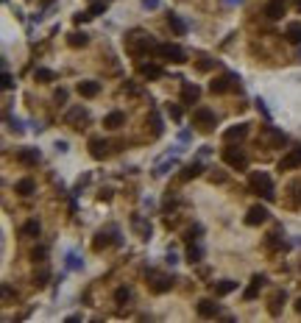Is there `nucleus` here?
Listing matches in <instances>:
<instances>
[{
  "label": "nucleus",
  "instance_id": "obj_1",
  "mask_svg": "<svg viewBox=\"0 0 301 323\" xmlns=\"http://www.w3.org/2000/svg\"><path fill=\"white\" fill-rule=\"evenodd\" d=\"M157 48H159V42H154L142 31H131V34L126 36V50L131 56H137V59H142L145 53H157Z\"/></svg>",
  "mask_w": 301,
  "mask_h": 323
},
{
  "label": "nucleus",
  "instance_id": "obj_2",
  "mask_svg": "<svg viewBox=\"0 0 301 323\" xmlns=\"http://www.w3.org/2000/svg\"><path fill=\"white\" fill-rule=\"evenodd\" d=\"M248 187H251V192H257L259 198H265V201H273L276 198V187H273L271 176L268 173H251V179H248Z\"/></svg>",
  "mask_w": 301,
  "mask_h": 323
},
{
  "label": "nucleus",
  "instance_id": "obj_3",
  "mask_svg": "<svg viewBox=\"0 0 301 323\" xmlns=\"http://www.w3.org/2000/svg\"><path fill=\"white\" fill-rule=\"evenodd\" d=\"M237 81H240V78H237L235 72H223V75H217L209 84V90H212V95H226V92H232V90L240 87Z\"/></svg>",
  "mask_w": 301,
  "mask_h": 323
},
{
  "label": "nucleus",
  "instance_id": "obj_4",
  "mask_svg": "<svg viewBox=\"0 0 301 323\" xmlns=\"http://www.w3.org/2000/svg\"><path fill=\"white\" fill-rule=\"evenodd\" d=\"M193 126H198L201 131H212V128L217 126L215 112H212V109H206V106H198L193 112Z\"/></svg>",
  "mask_w": 301,
  "mask_h": 323
},
{
  "label": "nucleus",
  "instance_id": "obj_5",
  "mask_svg": "<svg viewBox=\"0 0 301 323\" xmlns=\"http://www.w3.org/2000/svg\"><path fill=\"white\" fill-rule=\"evenodd\" d=\"M157 56H159V59H165V61H173V64H181V61H187L184 48H179V45H173V42L159 45V48H157Z\"/></svg>",
  "mask_w": 301,
  "mask_h": 323
},
{
  "label": "nucleus",
  "instance_id": "obj_6",
  "mask_svg": "<svg viewBox=\"0 0 301 323\" xmlns=\"http://www.w3.org/2000/svg\"><path fill=\"white\" fill-rule=\"evenodd\" d=\"M64 123L70 128H76V131H81V128H87V123H90V112H87L84 106H72L70 112L64 114Z\"/></svg>",
  "mask_w": 301,
  "mask_h": 323
},
{
  "label": "nucleus",
  "instance_id": "obj_7",
  "mask_svg": "<svg viewBox=\"0 0 301 323\" xmlns=\"http://www.w3.org/2000/svg\"><path fill=\"white\" fill-rule=\"evenodd\" d=\"M223 162H226V165H229L232 170H246L248 168V156L243 153L240 148H223Z\"/></svg>",
  "mask_w": 301,
  "mask_h": 323
},
{
  "label": "nucleus",
  "instance_id": "obj_8",
  "mask_svg": "<svg viewBox=\"0 0 301 323\" xmlns=\"http://www.w3.org/2000/svg\"><path fill=\"white\" fill-rule=\"evenodd\" d=\"M148 287H150V293H168L170 287H173V279L170 276H162V273H157V270H148Z\"/></svg>",
  "mask_w": 301,
  "mask_h": 323
},
{
  "label": "nucleus",
  "instance_id": "obj_9",
  "mask_svg": "<svg viewBox=\"0 0 301 323\" xmlns=\"http://www.w3.org/2000/svg\"><path fill=\"white\" fill-rule=\"evenodd\" d=\"M259 139H262V145H265V148H282V145L287 142V137H284L279 128H273V126H265V128H262Z\"/></svg>",
  "mask_w": 301,
  "mask_h": 323
},
{
  "label": "nucleus",
  "instance_id": "obj_10",
  "mask_svg": "<svg viewBox=\"0 0 301 323\" xmlns=\"http://www.w3.org/2000/svg\"><path fill=\"white\" fill-rule=\"evenodd\" d=\"M112 243H120V237H117V228H109V231H98L95 239H92V248H95V251H103V248H109Z\"/></svg>",
  "mask_w": 301,
  "mask_h": 323
},
{
  "label": "nucleus",
  "instance_id": "obj_11",
  "mask_svg": "<svg viewBox=\"0 0 301 323\" xmlns=\"http://www.w3.org/2000/svg\"><path fill=\"white\" fill-rule=\"evenodd\" d=\"M268 215H271V212L265 209V206H251V209L246 212V226H262V223L268 220Z\"/></svg>",
  "mask_w": 301,
  "mask_h": 323
},
{
  "label": "nucleus",
  "instance_id": "obj_12",
  "mask_svg": "<svg viewBox=\"0 0 301 323\" xmlns=\"http://www.w3.org/2000/svg\"><path fill=\"white\" fill-rule=\"evenodd\" d=\"M201 98V87L198 84H181V103H187V106H193V103H198Z\"/></svg>",
  "mask_w": 301,
  "mask_h": 323
},
{
  "label": "nucleus",
  "instance_id": "obj_13",
  "mask_svg": "<svg viewBox=\"0 0 301 323\" xmlns=\"http://www.w3.org/2000/svg\"><path fill=\"white\" fill-rule=\"evenodd\" d=\"M284 12H287V0H268L265 3V17L268 20H282Z\"/></svg>",
  "mask_w": 301,
  "mask_h": 323
},
{
  "label": "nucleus",
  "instance_id": "obj_14",
  "mask_svg": "<svg viewBox=\"0 0 301 323\" xmlns=\"http://www.w3.org/2000/svg\"><path fill=\"white\" fill-rule=\"evenodd\" d=\"M295 168H301V148H293L279 162V170H295Z\"/></svg>",
  "mask_w": 301,
  "mask_h": 323
},
{
  "label": "nucleus",
  "instance_id": "obj_15",
  "mask_svg": "<svg viewBox=\"0 0 301 323\" xmlns=\"http://www.w3.org/2000/svg\"><path fill=\"white\" fill-rule=\"evenodd\" d=\"M246 137H248V126H246V123L232 126V128L223 131V139H226V142H240V139H246Z\"/></svg>",
  "mask_w": 301,
  "mask_h": 323
},
{
  "label": "nucleus",
  "instance_id": "obj_16",
  "mask_svg": "<svg viewBox=\"0 0 301 323\" xmlns=\"http://www.w3.org/2000/svg\"><path fill=\"white\" fill-rule=\"evenodd\" d=\"M126 126V114L123 112H109L106 117H103V128H109V131H117V128Z\"/></svg>",
  "mask_w": 301,
  "mask_h": 323
},
{
  "label": "nucleus",
  "instance_id": "obj_17",
  "mask_svg": "<svg viewBox=\"0 0 301 323\" xmlns=\"http://www.w3.org/2000/svg\"><path fill=\"white\" fill-rule=\"evenodd\" d=\"M17 162L25 165V168H34L36 162H39V150L36 148H20L17 150Z\"/></svg>",
  "mask_w": 301,
  "mask_h": 323
},
{
  "label": "nucleus",
  "instance_id": "obj_18",
  "mask_svg": "<svg viewBox=\"0 0 301 323\" xmlns=\"http://www.w3.org/2000/svg\"><path fill=\"white\" fill-rule=\"evenodd\" d=\"M90 156L92 159H106L109 156V142L106 139H90Z\"/></svg>",
  "mask_w": 301,
  "mask_h": 323
},
{
  "label": "nucleus",
  "instance_id": "obj_19",
  "mask_svg": "<svg viewBox=\"0 0 301 323\" xmlns=\"http://www.w3.org/2000/svg\"><path fill=\"white\" fill-rule=\"evenodd\" d=\"M265 276H262V273H257V276H254V279H251V284H248V287H246V293H243V298H246V301H251V298H257V295H259V290H262V284H265Z\"/></svg>",
  "mask_w": 301,
  "mask_h": 323
},
{
  "label": "nucleus",
  "instance_id": "obj_20",
  "mask_svg": "<svg viewBox=\"0 0 301 323\" xmlns=\"http://www.w3.org/2000/svg\"><path fill=\"white\" fill-rule=\"evenodd\" d=\"M235 290H237V281H232V279H223V281H215V284H212V293H215L217 298L235 293Z\"/></svg>",
  "mask_w": 301,
  "mask_h": 323
},
{
  "label": "nucleus",
  "instance_id": "obj_21",
  "mask_svg": "<svg viewBox=\"0 0 301 323\" xmlns=\"http://www.w3.org/2000/svg\"><path fill=\"white\" fill-rule=\"evenodd\" d=\"M201 173H204V165H201V162H190V165H184V168H181L179 179L181 181H190V179H195V176H201Z\"/></svg>",
  "mask_w": 301,
  "mask_h": 323
},
{
  "label": "nucleus",
  "instance_id": "obj_22",
  "mask_svg": "<svg viewBox=\"0 0 301 323\" xmlns=\"http://www.w3.org/2000/svg\"><path fill=\"white\" fill-rule=\"evenodd\" d=\"M217 312H220V306H217L212 298H201L198 301V315L201 317H215Z\"/></svg>",
  "mask_w": 301,
  "mask_h": 323
},
{
  "label": "nucleus",
  "instance_id": "obj_23",
  "mask_svg": "<svg viewBox=\"0 0 301 323\" xmlns=\"http://www.w3.org/2000/svg\"><path fill=\"white\" fill-rule=\"evenodd\" d=\"M98 92H101V84H98V81H81L79 84V95L81 98H95Z\"/></svg>",
  "mask_w": 301,
  "mask_h": 323
},
{
  "label": "nucleus",
  "instance_id": "obj_24",
  "mask_svg": "<svg viewBox=\"0 0 301 323\" xmlns=\"http://www.w3.org/2000/svg\"><path fill=\"white\" fill-rule=\"evenodd\" d=\"M284 39L293 45H301V23H287V28H284Z\"/></svg>",
  "mask_w": 301,
  "mask_h": 323
},
{
  "label": "nucleus",
  "instance_id": "obj_25",
  "mask_svg": "<svg viewBox=\"0 0 301 323\" xmlns=\"http://www.w3.org/2000/svg\"><path fill=\"white\" fill-rule=\"evenodd\" d=\"M139 75L148 78V81H157V78H162V67L159 64H139Z\"/></svg>",
  "mask_w": 301,
  "mask_h": 323
},
{
  "label": "nucleus",
  "instance_id": "obj_26",
  "mask_svg": "<svg viewBox=\"0 0 301 323\" xmlns=\"http://www.w3.org/2000/svg\"><path fill=\"white\" fill-rule=\"evenodd\" d=\"M168 25L173 28L176 36H184V34H187V23L179 17V14H168Z\"/></svg>",
  "mask_w": 301,
  "mask_h": 323
},
{
  "label": "nucleus",
  "instance_id": "obj_27",
  "mask_svg": "<svg viewBox=\"0 0 301 323\" xmlns=\"http://www.w3.org/2000/svg\"><path fill=\"white\" fill-rule=\"evenodd\" d=\"M34 190H36L34 179H20L17 184H14V192H17V195H23V198H28Z\"/></svg>",
  "mask_w": 301,
  "mask_h": 323
},
{
  "label": "nucleus",
  "instance_id": "obj_28",
  "mask_svg": "<svg viewBox=\"0 0 301 323\" xmlns=\"http://www.w3.org/2000/svg\"><path fill=\"white\" fill-rule=\"evenodd\" d=\"M201 259H204V248H201L198 243H190V246H187V262L195 265V262H201Z\"/></svg>",
  "mask_w": 301,
  "mask_h": 323
},
{
  "label": "nucleus",
  "instance_id": "obj_29",
  "mask_svg": "<svg viewBox=\"0 0 301 323\" xmlns=\"http://www.w3.org/2000/svg\"><path fill=\"white\" fill-rule=\"evenodd\" d=\"M34 78L39 81V84H50V81H56V72L48 70V67H36V70H34Z\"/></svg>",
  "mask_w": 301,
  "mask_h": 323
},
{
  "label": "nucleus",
  "instance_id": "obj_30",
  "mask_svg": "<svg viewBox=\"0 0 301 323\" xmlns=\"http://www.w3.org/2000/svg\"><path fill=\"white\" fill-rule=\"evenodd\" d=\"M48 281H50V270H48V265H39V268H36V273H34V284H36V287H45Z\"/></svg>",
  "mask_w": 301,
  "mask_h": 323
},
{
  "label": "nucleus",
  "instance_id": "obj_31",
  "mask_svg": "<svg viewBox=\"0 0 301 323\" xmlns=\"http://www.w3.org/2000/svg\"><path fill=\"white\" fill-rule=\"evenodd\" d=\"M87 42H90V36H87L84 31H76V34L67 36V45H70V48H84Z\"/></svg>",
  "mask_w": 301,
  "mask_h": 323
},
{
  "label": "nucleus",
  "instance_id": "obj_32",
  "mask_svg": "<svg viewBox=\"0 0 301 323\" xmlns=\"http://www.w3.org/2000/svg\"><path fill=\"white\" fill-rule=\"evenodd\" d=\"M23 231L28 234V237H39V231H42V226H39V220H28L23 226Z\"/></svg>",
  "mask_w": 301,
  "mask_h": 323
},
{
  "label": "nucleus",
  "instance_id": "obj_33",
  "mask_svg": "<svg viewBox=\"0 0 301 323\" xmlns=\"http://www.w3.org/2000/svg\"><path fill=\"white\" fill-rule=\"evenodd\" d=\"M134 226L139 228V237L142 239H150V223H142L139 217H134Z\"/></svg>",
  "mask_w": 301,
  "mask_h": 323
},
{
  "label": "nucleus",
  "instance_id": "obj_34",
  "mask_svg": "<svg viewBox=\"0 0 301 323\" xmlns=\"http://www.w3.org/2000/svg\"><path fill=\"white\" fill-rule=\"evenodd\" d=\"M87 12H90L92 17H98V14H103V12H106V3H103V0H95V3H92V6L87 9Z\"/></svg>",
  "mask_w": 301,
  "mask_h": 323
},
{
  "label": "nucleus",
  "instance_id": "obj_35",
  "mask_svg": "<svg viewBox=\"0 0 301 323\" xmlns=\"http://www.w3.org/2000/svg\"><path fill=\"white\" fill-rule=\"evenodd\" d=\"M128 298H131V290H128V287H120V290L115 293V301H117V304H126Z\"/></svg>",
  "mask_w": 301,
  "mask_h": 323
},
{
  "label": "nucleus",
  "instance_id": "obj_36",
  "mask_svg": "<svg viewBox=\"0 0 301 323\" xmlns=\"http://www.w3.org/2000/svg\"><path fill=\"white\" fill-rule=\"evenodd\" d=\"M31 257H34V262H45V257H48V248H45V246L34 248V254H31Z\"/></svg>",
  "mask_w": 301,
  "mask_h": 323
},
{
  "label": "nucleus",
  "instance_id": "obj_37",
  "mask_svg": "<svg viewBox=\"0 0 301 323\" xmlns=\"http://www.w3.org/2000/svg\"><path fill=\"white\" fill-rule=\"evenodd\" d=\"M168 114H170V120H176V123L181 120V109L176 106V103H168Z\"/></svg>",
  "mask_w": 301,
  "mask_h": 323
},
{
  "label": "nucleus",
  "instance_id": "obj_38",
  "mask_svg": "<svg viewBox=\"0 0 301 323\" xmlns=\"http://www.w3.org/2000/svg\"><path fill=\"white\" fill-rule=\"evenodd\" d=\"M87 20H92V14H90V12H79V14H72V23H76V25L87 23Z\"/></svg>",
  "mask_w": 301,
  "mask_h": 323
},
{
  "label": "nucleus",
  "instance_id": "obj_39",
  "mask_svg": "<svg viewBox=\"0 0 301 323\" xmlns=\"http://www.w3.org/2000/svg\"><path fill=\"white\" fill-rule=\"evenodd\" d=\"M0 81H3V90H12V87H14L12 72H6V70H3V78H0Z\"/></svg>",
  "mask_w": 301,
  "mask_h": 323
},
{
  "label": "nucleus",
  "instance_id": "obj_40",
  "mask_svg": "<svg viewBox=\"0 0 301 323\" xmlns=\"http://www.w3.org/2000/svg\"><path fill=\"white\" fill-rule=\"evenodd\" d=\"M64 101H67V90H64V87H59V90H56V103L61 106Z\"/></svg>",
  "mask_w": 301,
  "mask_h": 323
},
{
  "label": "nucleus",
  "instance_id": "obj_41",
  "mask_svg": "<svg viewBox=\"0 0 301 323\" xmlns=\"http://www.w3.org/2000/svg\"><path fill=\"white\" fill-rule=\"evenodd\" d=\"M67 268H81V262H79L76 254H67Z\"/></svg>",
  "mask_w": 301,
  "mask_h": 323
},
{
  "label": "nucleus",
  "instance_id": "obj_42",
  "mask_svg": "<svg viewBox=\"0 0 301 323\" xmlns=\"http://www.w3.org/2000/svg\"><path fill=\"white\" fill-rule=\"evenodd\" d=\"M145 9H159V0H142Z\"/></svg>",
  "mask_w": 301,
  "mask_h": 323
},
{
  "label": "nucleus",
  "instance_id": "obj_43",
  "mask_svg": "<svg viewBox=\"0 0 301 323\" xmlns=\"http://www.w3.org/2000/svg\"><path fill=\"white\" fill-rule=\"evenodd\" d=\"M165 262H168V265H176V262H179V257H176L173 251H168V259H165Z\"/></svg>",
  "mask_w": 301,
  "mask_h": 323
},
{
  "label": "nucleus",
  "instance_id": "obj_44",
  "mask_svg": "<svg viewBox=\"0 0 301 323\" xmlns=\"http://www.w3.org/2000/svg\"><path fill=\"white\" fill-rule=\"evenodd\" d=\"M257 109H259V112H262V114H265V117H268V109H265V101H257Z\"/></svg>",
  "mask_w": 301,
  "mask_h": 323
},
{
  "label": "nucleus",
  "instance_id": "obj_45",
  "mask_svg": "<svg viewBox=\"0 0 301 323\" xmlns=\"http://www.w3.org/2000/svg\"><path fill=\"white\" fill-rule=\"evenodd\" d=\"M295 309H298V312H301V298H298V301H295Z\"/></svg>",
  "mask_w": 301,
  "mask_h": 323
},
{
  "label": "nucleus",
  "instance_id": "obj_46",
  "mask_svg": "<svg viewBox=\"0 0 301 323\" xmlns=\"http://www.w3.org/2000/svg\"><path fill=\"white\" fill-rule=\"evenodd\" d=\"M295 9H298V12H301V0H295Z\"/></svg>",
  "mask_w": 301,
  "mask_h": 323
},
{
  "label": "nucleus",
  "instance_id": "obj_47",
  "mask_svg": "<svg viewBox=\"0 0 301 323\" xmlns=\"http://www.w3.org/2000/svg\"><path fill=\"white\" fill-rule=\"evenodd\" d=\"M229 3H240V0H229Z\"/></svg>",
  "mask_w": 301,
  "mask_h": 323
},
{
  "label": "nucleus",
  "instance_id": "obj_48",
  "mask_svg": "<svg viewBox=\"0 0 301 323\" xmlns=\"http://www.w3.org/2000/svg\"><path fill=\"white\" fill-rule=\"evenodd\" d=\"M298 59H301V53H298Z\"/></svg>",
  "mask_w": 301,
  "mask_h": 323
}]
</instances>
